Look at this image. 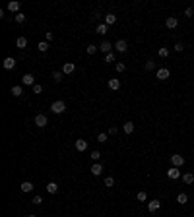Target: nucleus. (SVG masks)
I'll return each mask as SVG.
<instances>
[{"instance_id":"1","label":"nucleus","mask_w":194,"mask_h":217,"mask_svg":"<svg viewBox=\"0 0 194 217\" xmlns=\"http://www.w3.org/2000/svg\"><path fill=\"white\" fill-rule=\"evenodd\" d=\"M51 110H52V113H55V114H62V113H64V110H66V103H64V101H60V99H58V101H55V103L51 105Z\"/></svg>"},{"instance_id":"2","label":"nucleus","mask_w":194,"mask_h":217,"mask_svg":"<svg viewBox=\"0 0 194 217\" xmlns=\"http://www.w3.org/2000/svg\"><path fill=\"white\" fill-rule=\"evenodd\" d=\"M182 174L179 171V167H169L167 169V178H171V180H177V178H181Z\"/></svg>"},{"instance_id":"3","label":"nucleus","mask_w":194,"mask_h":217,"mask_svg":"<svg viewBox=\"0 0 194 217\" xmlns=\"http://www.w3.org/2000/svg\"><path fill=\"white\" fill-rule=\"evenodd\" d=\"M171 76V72H169V68H159V70L155 72V78L157 80H161V82H165L167 78Z\"/></svg>"},{"instance_id":"4","label":"nucleus","mask_w":194,"mask_h":217,"mask_svg":"<svg viewBox=\"0 0 194 217\" xmlns=\"http://www.w3.org/2000/svg\"><path fill=\"white\" fill-rule=\"evenodd\" d=\"M113 47H115V51H117V52H126V51H128V43H126L124 39H118Z\"/></svg>"},{"instance_id":"5","label":"nucleus","mask_w":194,"mask_h":217,"mask_svg":"<svg viewBox=\"0 0 194 217\" xmlns=\"http://www.w3.org/2000/svg\"><path fill=\"white\" fill-rule=\"evenodd\" d=\"M171 165H173V167H182V165H185V157L179 155V153L171 155Z\"/></svg>"},{"instance_id":"6","label":"nucleus","mask_w":194,"mask_h":217,"mask_svg":"<svg viewBox=\"0 0 194 217\" xmlns=\"http://www.w3.org/2000/svg\"><path fill=\"white\" fill-rule=\"evenodd\" d=\"M22 86H31V87H33L35 86V78H33V74H23V76H22Z\"/></svg>"},{"instance_id":"7","label":"nucleus","mask_w":194,"mask_h":217,"mask_svg":"<svg viewBox=\"0 0 194 217\" xmlns=\"http://www.w3.org/2000/svg\"><path fill=\"white\" fill-rule=\"evenodd\" d=\"M159 208H161V202H159V200H151V202H148V211H150V213H155Z\"/></svg>"},{"instance_id":"8","label":"nucleus","mask_w":194,"mask_h":217,"mask_svg":"<svg viewBox=\"0 0 194 217\" xmlns=\"http://www.w3.org/2000/svg\"><path fill=\"white\" fill-rule=\"evenodd\" d=\"M2 66L6 68V70H14L16 68V58L12 56H8V58H4V62H2Z\"/></svg>"},{"instance_id":"9","label":"nucleus","mask_w":194,"mask_h":217,"mask_svg":"<svg viewBox=\"0 0 194 217\" xmlns=\"http://www.w3.org/2000/svg\"><path fill=\"white\" fill-rule=\"evenodd\" d=\"M165 25H167V27H169V29H175L177 25H179V19H177L175 16H169V18L165 19Z\"/></svg>"},{"instance_id":"10","label":"nucleus","mask_w":194,"mask_h":217,"mask_svg":"<svg viewBox=\"0 0 194 217\" xmlns=\"http://www.w3.org/2000/svg\"><path fill=\"white\" fill-rule=\"evenodd\" d=\"M47 122H49V120H47V116H45V114H37V116H35V124H37L39 128H45Z\"/></svg>"},{"instance_id":"11","label":"nucleus","mask_w":194,"mask_h":217,"mask_svg":"<svg viewBox=\"0 0 194 217\" xmlns=\"http://www.w3.org/2000/svg\"><path fill=\"white\" fill-rule=\"evenodd\" d=\"M111 49H115V47H113L111 43H109V41H107V39H105V41H103V43H101V45H99V51H103V52H105V54H109V52H111Z\"/></svg>"},{"instance_id":"12","label":"nucleus","mask_w":194,"mask_h":217,"mask_svg":"<svg viewBox=\"0 0 194 217\" xmlns=\"http://www.w3.org/2000/svg\"><path fill=\"white\" fill-rule=\"evenodd\" d=\"M90 171H91V174H93V177H99V174L103 173V165H101V163H95V165H91V169H90Z\"/></svg>"},{"instance_id":"13","label":"nucleus","mask_w":194,"mask_h":217,"mask_svg":"<svg viewBox=\"0 0 194 217\" xmlns=\"http://www.w3.org/2000/svg\"><path fill=\"white\" fill-rule=\"evenodd\" d=\"M109 89H113V91L120 89V80L118 78H111V80H109Z\"/></svg>"},{"instance_id":"14","label":"nucleus","mask_w":194,"mask_h":217,"mask_svg":"<svg viewBox=\"0 0 194 217\" xmlns=\"http://www.w3.org/2000/svg\"><path fill=\"white\" fill-rule=\"evenodd\" d=\"M74 147H76V151H86L87 149V142L86 140H76Z\"/></svg>"},{"instance_id":"15","label":"nucleus","mask_w":194,"mask_h":217,"mask_svg":"<svg viewBox=\"0 0 194 217\" xmlns=\"http://www.w3.org/2000/svg\"><path fill=\"white\" fill-rule=\"evenodd\" d=\"M74 70H76L74 62H66V64L62 66V74H74Z\"/></svg>"},{"instance_id":"16","label":"nucleus","mask_w":194,"mask_h":217,"mask_svg":"<svg viewBox=\"0 0 194 217\" xmlns=\"http://www.w3.org/2000/svg\"><path fill=\"white\" fill-rule=\"evenodd\" d=\"M16 47L23 51L25 47H27V39H25V37H18V39H16Z\"/></svg>"},{"instance_id":"17","label":"nucleus","mask_w":194,"mask_h":217,"mask_svg":"<svg viewBox=\"0 0 194 217\" xmlns=\"http://www.w3.org/2000/svg\"><path fill=\"white\" fill-rule=\"evenodd\" d=\"M182 182L185 184H194V173H185L182 174Z\"/></svg>"},{"instance_id":"18","label":"nucleus","mask_w":194,"mask_h":217,"mask_svg":"<svg viewBox=\"0 0 194 217\" xmlns=\"http://www.w3.org/2000/svg\"><path fill=\"white\" fill-rule=\"evenodd\" d=\"M8 10H10V12H16V14H19V2H16V0H12V2H8Z\"/></svg>"},{"instance_id":"19","label":"nucleus","mask_w":194,"mask_h":217,"mask_svg":"<svg viewBox=\"0 0 194 217\" xmlns=\"http://www.w3.org/2000/svg\"><path fill=\"white\" fill-rule=\"evenodd\" d=\"M109 31V25L107 23H99L97 27H95V33H99V35H105Z\"/></svg>"},{"instance_id":"20","label":"nucleus","mask_w":194,"mask_h":217,"mask_svg":"<svg viewBox=\"0 0 194 217\" xmlns=\"http://www.w3.org/2000/svg\"><path fill=\"white\" fill-rule=\"evenodd\" d=\"M47 192H49V194H56V192H58V184H56V182H49V184H47Z\"/></svg>"},{"instance_id":"21","label":"nucleus","mask_w":194,"mask_h":217,"mask_svg":"<svg viewBox=\"0 0 194 217\" xmlns=\"http://www.w3.org/2000/svg\"><path fill=\"white\" fill-rule=\"evenodd\" d=\"M19 188H22V192H31V190H33V184H31L29 180H25V182L19 184Z\"/></svg>"},{"instance_id":"22","label":"nucleus","mask_w":194,"mask_h":217,"mask_svg":"<svg viewBox=\"0 0 194 217\" xmlns=\"http://www.w3.org/2000/svg\"><path fill=\"white\" fill-rule=\"evenodd\" d=\"M105 23H107V25L117 23V16H115V14H107V16H105Z\"/></svg>"},{"instance_id":"23","label":"nucleus","mask_w":194,"mask_h":217,"mask_svg":"<svg viewBox=\"0 0 194 217\" xmlns=\"http://www.w3.org/2000/svg\"><path fill=\"white\" fill-rule=\"evenodd\" d=\"M177 202H179L181 205H185V204L188 202V196H186L185 192H181V194H177Z\"/></svg>"},{"instance_id":"24","label":"nucleus","mask_w":194,"mask_h":217,"mask_svg":"<svg viewBox=\"0 0 194 217\" xmlns=\"http://www.w3.org/2000/svg\"><path fill=\"white\" fill-rule=\"evenodd\" d=\"M22 93H23V87L22 86H14L12 87V95H14V97H22Z\"/></svg>"},{"instance_id":"25","label":"nucleus","mask_w":194,"mask_h":217,"mask_svg":"<svg viewBox=\"0 0 194 217\" xmlns=\"http://www.w3.org/2000/svg\"><path fill=\"white\" fill-rule=\"evenodd\" d=\"M122 130L126 132V134H132V132H134V122H130V120H128V122H124Z\"/></svg>"},{"instance_id":"26","label":"nucleus","mask_w":194,"mask_h":217,"mask_svg":"<svg viewBox=\"0 0 194 217\" xmlns=\"http://www.w3.org/2000/svg\"><path fill=\"white\" fill-rule=\"evenodd\" d=\"M97 49H99V47H95V45H91V43H90V45L86 47V52L91 56V54H95V52H97Z\"/></svg>"},{"instance_id":"27","label":"nucleus","mask_w":194,"mask_h":217,"mask_svg":"<svg viewBox=\"0 0 194 217\" xmlns=\"http://www.w3.org/2000/svg\"><path fill=\"white\" fill-rule=\"evenodd\" d=\"M169 52H171V51L167 49V47H161V49L157 51V54H159L161 58H167V56H169Z\"/></svg>"},{"instance_id":"28","label":"nucleus","mask_w":194,"mask_h":217,"mask_svg":"<svg viewBox=\"0 0 194 217\" xmlns=\"http://www.w3.org/2000/svg\"><path fill=\"white\" fill-rule=\"evenodd\" d=\"M37 49H39V52H47L49 51V43H47V41H41V43L37 45Z\"/></svg>"},{"instance_id":"29","label":"nucleus","mask_w":194,"mask_h":217,"mask_svg":"<svg viewBox=\"0 0 194 217\" xmlns=\"http://www.w3.org/2000/svg\"><path fill=\"white\" fill-rule=\"evenodd\" d=\"M136 200H138V202H146V200H148V194H146L144 190H142V192L136 194Z\"/></svg>"},{"instance_id":"30","label":"nucleus","mask_w":194,"mask_h":217,"mask_svg":"<svg viewBox=\"0 0 194 217\" xmlns=\"http://www.w3.org/2000/svg\"><path fill=\"white\" fill-rule=\"evenodd\" d=\"M115 68H117L118 74H122L124 70H126V64H124V62H117V64H115Z\"/></svg>"},{"instance_id":"31","label":"nucleus","mask_w":194,"mask_h":217,"mask_svg":"<svg viewBox=\"0 0 194 217\" xmlns=\"http://www.w3.org/2000/svg\"><path fill=\"white\" fill-rule=\"evenodd\" d=\"M144 68H146V70H148V72L155 70V62H153V60H148V62H146V64H144Z\"/></svg>"},{"instance_id":"32","label":"nucleus","mask_w":194,"mask_h":217,"mask_svg":"<svg viewBox=\"0 0 194 217\" xmlns=\"http://www.w3.org/2000/svg\"><path fill=\"white\" fill-rule=\"evenodd\" d=\"M25 19H27V16H25V14H22V12L16 14V22H18V23H23Z\"/></svg>"},{"instance_id":"33","label":"nucleus","mask_w":194,"mask_h":217,"mask_svg":"<svg viewBox=\"0 0 194 217\" xmlns=\"http://www.w3.org/2000/svg\"><path fill=\"white\" fill-rule=\"evenodd\" d=\"M52 80H55L56 83L62 82V72H52Z\"/></svg>"},{"instance_id":"34","label":"nucleus","mask_w":194,"mask_h":217,"mask_svg":"<svg viewBox=\"0 0 194 217\" xmlns=\"http://www.w3.org/2000/svg\"><path fill=\"white\" fill-rule=\"evenodd\" d=\"M90 157H91L93 161H99V159H101V151H97V149H95V151H91V153H90Z\"/></svg>"},{"instance_id":"35","label":"nucleus","mask_w":194,"mask_h":217,"mask_svg":"<svg viewBox=\"0 0 194 217\" xmlns=\"http://www.w3.org/2000/svg\"><path fill=\"white\" fill-rule=\"evenodd\" d=\"M105 186H107V188L115 186V178H113V177H107V178H105Z\"/></svg>"},{"instance_id":"36","label":"nucleus","mask_w":194,"mask_h":217,"mask_svg":"<svg viewBox=\"0 0 194 217\" xmlns=\"http://www.w3.org/2000/svg\"><path fill=\"white\" fill-rule=\"evenodd\" d=\"M107 140H109V138H107V134H105V132H101V134L97 136V142H101V144H105Z\"/></svg>"},{"instance_id":"37","label":"nucleus","mask_w":194,"mask_h":217,"mask_svg":"<svg viewBox=\"0 0 194 217\" xmlns=\"http://www.w3.org/2000/svg\"><path fill=\"white\" fill-rule=\"evenodd\" d=\"M105 62H115V52H109V54H105Z\"/></svg>"},{"instance_id":"38","label":"nucleus","mask_w":194,"mask_h":217,"mask_svg":"<svg viewBox=\"0 0 194 217\" xmlns=\"http://www.w3.org/2000/svg\"><path fill=\"white\" fill-rule=\"evenodd\" d=\"M173 49H175L177 52H182V51H185V45H182V43H175V47H173Z\"/></svg>"},{"instance_id":"39","label":"nucleus","mask_w":194,"mask_h":217,"mask_svg":"<svg viewBox=\"0 0 194 217\" xmlns=\"http://www.w3.org/2000/svg\"><path fill=\"white\" fill-rule=\"evenodd\" d=\"M194 16V8H186L185 10V18H192Z\"/></svg>"},{"instance_id":"40","label":"nucleus","mask_w":194,"mask_h":217,"mask_svg":"<svg viewBox=\"0 0 194 217\" xmlns=\"http://www.w3.org/2000/svg\"><path fill=\"white\" fill-rule=\"evenodd\" d=\"M41 202H43L41 196H33V200H31V204H35V205H41Z\"/></svg>"},{"instance_id":"41","label":"nucleus","mask_w":194,"mask_h":217,"mask_svg":"<svg viewBox=\"0 0 194 217\" xmlns=\"http://www.w3.org/2000/svg\"><path fill=\"white\" fill-rule=\"evenodd\" d=\"M43 91V86H41V83H35L33 86V93H41Z\"/></svg>"},{"instance_id":"42","label":"nucleus","mask_w":194,"mask_h":217,"mask_svg":"<svg viewBox=\"0 0 194 217\" xmlns=\"http://www.w3.org/2000/svg\"><path fill=\"white\" fill-rule=\"evenodd\" d=\"M117 132H118V128H117V126H111V128H109V134H111V136H115Z\"/></svg>"},{"instance_id":"43","label":"nucleus","mask_w":194,"mask_h":217,"mask_svg":"<svg viewBox=\"0 0 194 217\" xmlns=\"http://www.w3.org/2000/svg\"><path fill=\"white\" fill-rule=\"evenodd\" d=\"M27 217H37V215H27Z\"/></svg>"},{"instance_id":"44","label":"nucleus","mask_w":194,"mask_h":217,"mask_svg":"<svg viewBox=\"0 0 194 217\" xmlns=\"http://www.w3.org/2000/svg\"><path fill=\"white\" fill-rule=\"evenodd\" d=\"M192 190H194V184H192Z\"/></svg>"}]
</instances>
